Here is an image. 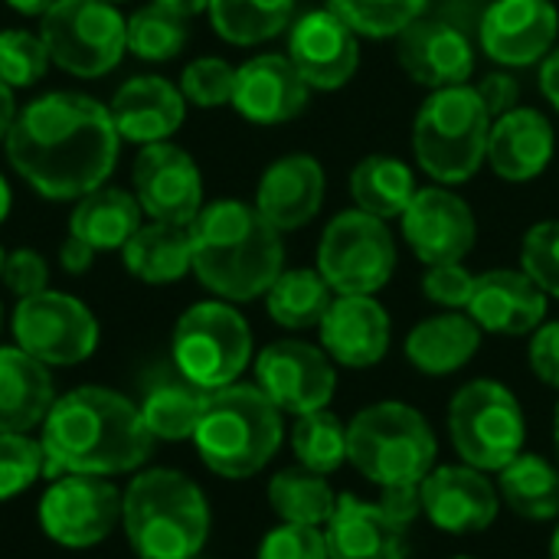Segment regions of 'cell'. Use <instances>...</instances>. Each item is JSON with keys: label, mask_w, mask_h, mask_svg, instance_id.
Instances as JSON below:
<instances>
[{"label": "cell", "mask_w": 559, "mask_h": 559, "mask_svg": "<svg viewBox=\"0 0 559 559\" xmlns=\"http://www.w3.org/2000/svg\"><path fill=\"white\" fill-rule=\"evenodd\" d=\"M3 151L33 193L52 203H75L108 183L121 138L108 105L85 92L56 88L20 108Z\"/></svg>", "instance_id": "1"}, {"label": "cell", "mask_w": 559, "mask_h": 559, "mask_svg": "<svg viewBox=\"0 0 559 559\" xmlns=\"http://www.w3.org/2000/svg\"><path fill=\"white\" fill-rule=\"evenodd\" d=\"M39 429L46 478L124 475L141 468L157 442L147 432L138 403L108 386L69 390L52 403Z\"/></svg>", "instance_id": "2"}, {"label": "cell", "mask_w": 559, "mask_h": 559, "mask_svg": "<svg viewBox=\"0 0 559 559\" xmlns=\"http://www.w3.org/2000/svg\"><path fill=\"white\" fill-rule=\"evenodd\" d=\"M193 275L223 301L265 298L285 272L282 233L246 200H213L190 223Z\"/></svg>", "instance_id": "3"}, {"label": "cell", "mask_w": 559, "mask_h": 559, "mask_svg": "<svg viewBox=\"0 0 559 559\" xmlns=\"http://www.w3.org/2000/svg\"><path fill=\"white\" fill-rule=\"evenodd\" d=\"M121 527L138 559H197L210 537V501L193 478L147 468L121 498Z\"/></svg>", "instance_id": "4"}, {"label": "cell", "mask_w": 559, "mask_h": 559, "mask_svg": "<svg viewBox=\"0 0 559 559\" xmlns=\"http://www.w3.org/2000/svg\"><path fill=\"white\" fill-rule=\"evenodd\" d=\"M282 439V409L255 383L213 390L193 432V445L203 465L213 475L233 481L259 475L275 459Z\"/></svg>", "instance_id": "5"}, {"label": "cell", "mask_w": 559, "mask_h": 559, "mask_svg": "<svg viewBox=\"0 0 559 559\" xmlns=\"http://www.w3.org/2000/svg\"><path fill=\"white\" fill-rule=\"evenodd\" d=\"M439 442L429 419L400 400L364 406L347 426V462L373 485L419 488L436 468Z\"/></svg>", "instance_id": "6"}, {"label": "cell", "mask_w": 559, "mask_h": 559, "mask_svg": "<svg viewBox=\"0 0 559 559\" xmlns=\"http://www.w3.org/2000/svg\"><path fill=\"white\" fill-rule=\"evenodd\" d=\"M491 115L475 85L436 88L419 105L413 121V154L429 180L459 187L488 160Z\"/></svg>", "instance_id": "7"}, {"label": "cell", "mask_w": 559, "mask_h": 559, "mask_svg": "<svg viewBox=\"0 0 559 559\" xmlns=\"http://www.w3.org/2000/svg\"><path fill=\"white\" fill-rule=\"evenodd\" d=\"M170 357L174 370L206 393L233 386L252 364V328L233 301H197L174 324Z\"/></svg>", "instance_id": "8"}, {"label": "cell", "mask_w": 559, "mask_h": 559, "mask_svg": "<svg viewBox=\"0 0 559 559\" xmlns=\"http://www.w3.org/2000/svg\"><path fill=\"white\" fill-rule=\"evenodd\" d=\"M449 439L465 465L501 472L524 452L527 419L504 383L472 380L449 403Z\"/></svg>", "instance_id": "9"}, {"label": "cell", "mask_w": 559, "mask_h": 559, "mask_svg": "<svg viewBox=\"0 0 559 559\" xmlns=\"http://www.w3.org/2000/svg\"><path fill=\"white\" fill-rule=\"evenodd\" d=\"M39 36L66 75L102 79L128 52V16L105 0H56L39 16Z\"/></svg>", "instance_id": "10"}, {"label": "cell", "mask_w": 559, "mask_h": 559, "mask_svg": "<svg viewBox=\"0 0 559 559\" xmlns=\"http://www.w3.org/2000/svg\"><path fill=\"white\" fill-rule=\"evenodd\" d=\"M396 239L386 219L341 210L318 239V272L334 295H377L396 272Z\"/></svg>", "instance_id": "11"}, {"label": "cell", "mask_w": 559, "mask_h": 559, "mask_svg": "<svg viewBox=\"0 0 559 559\" xmlns=\"http://www.w3.org/2000/svg\"><path fill=\"white\" fill-rule=\"evenodd\" d=\"M423 514L419 488H383L380 501L337 495L324 527L331 559H406L409 527Z\"/></svg>", "instance_id": "12"}, {"label": "cell", "mask_w": 559, "mask_h": 559, "mask_svg": "<svg viewBox=\"0 0 559 559\" xmlns=\"http://www.w3.org/2000/svg\"><path fill=\"white\" fill-rule=\"evenodd\" d=\"M10 331L16 347L46 367L82 364L98 347V321L92 308L75 295L52 288L16 301Z\"/></svg>", "instance_id": "13"}, {"label": "cell", "mask_w": 559, "mask_h": 559, "mask_svg": "<svg viewBox=\"0 0 559 559\" xmlns=\"http://www.w3.org/2000/svg\"><path fill=\"white\" fill-rule=\"evenodd\" d=\"M121 491L98 475H59L39 498L43 534L69 550L102 544L121 521Z\"/></svg>", "instance_id": "14"}, {"label": "cell", "mask_w": 559, "mask_h": 559, "mask_svg": "<svg viewBox=\"0 0 559 559\" xmlns=\"http://www.w3.org/2000/svg\"><path fill=\"white\" fill-rule=\"evenodd\" d=\"M255 386L288 416L328 409L337 390L334 360L308 341H272L255 357Z\"/></svg>", "instance_id": "15"}, {"label": "cell", "mask_w": 559, "mask_h": 559, "mask_svg": "<svg viewBox=\"0 0 559 559\" xmlns=\"http://www.w3.org/2000/svg\"><path fill=\"white\" fill-rule=\"evenodd\" d=\"M131 193L147 219L190 226L203 203V174L174 141L144 144L131 164Z\"/></svg>", "instance_id": "16"}, {"label": "cell", "mask_w": 559, "mask_h": 559, "mask_svg": "<svg viewBox=\"0 0 559 559\" xmlns=\"http://www.w3.org/2000/svg\"><path fill=\"white\" fill-rule=\"evenodd\" d=\"M403 239L423 265L439 262H465L478 239V219L465 197H459L445 183L419 187L413 203L406 206Z\"/></svg>", "instance_id": "17"}, {"label": "cell", "mask_w": 559, "mask_h": 559, "mask_svg": "<svg viewBox=\"0 0 559 559\" xmlns=\"http://www.w3.org/2000/svg\"><path fill=\"white\" fill-rule=\"evenodd\" d=\"M285 56L311 92H337L360 69V36L331 10H308L288 26Z\"/></svg>", "instance_id": "18"}, {"label": "cell", "mask_w": 559, "mask_h": 559, "mask_svg": "<svg viewBox=\"0 0 559 559\" xmlns=\"http://www.w3.org/2000/svg\"><path fill=\"white\" fill-rule=\"evenodd\" d=\"M481 49L501 69L544 62L559 39L554 0H491L481 16Z\"/></svg>", "instance_id": "19"}, {"label": "cell", "mask_w": 559, "mask_h": 559, "mask_svg": "<svg viewBox=\"0 0 559 559\" xmlns=\"http://www.w3.org/2000/svg\"><path fill=\"white\" fill-rule=\"evenodd\" d=\"M419 508L445 534H481L498 521L501 495L488 472L472 465H436L419 485Z\"/></svg>", "instance_id": "20"}, {"label": "cell", "mask_w": 559, "mask_h": 559, "mask_svg": "<svg viewBox=\"0 0 559 559\" xmlns=\"http://www.w3.org/2000/svg\"><path fill=\"white\" fill-rule=\"evenodd\" d=\"M396 59L403 72L429 92L468 85L475 75V46L465 29L432 16H419L396 36Z\"/></svg>", "instance_id": "21"}, {"label": "cell", "mask_w": 559, "mask_h": 559, "mask_svg": "<svg viewBox=\"0 0 559 559\" xmlns=\"http://www.w3.org/2000/svg\"><path fill=\"white\" fill-rule=\"evenodd\" d=\"M311 102V85L282 52H259L236 66L233 108L252 124H285Z\"/></svg>", "instance_id": "22"}, {"label": "cell", "mask_w": 559, "mask_h": 559, "mask_svg": "<svg viewBox=\"0 0 559 559\" xmlns=\"http://www.w3.org/2000/svg\"><path fill=\"white\" fill-rule=\"evenodd\" d=\"M318 331L324 354L350 370L377 367L393 341V321L373 295H334Z\"/></svg>", "instance_id": "23"}, {"label": "cell", "mask_w": 559, "mask_h": 559, "mask_svg": "<svg viewBox=\"0 0 559 559\" xmlns=\"http://www.w3.org/2000/svg\"><path fill=\"white\" fill-rule=\"evenodd\" d=\"M328 174L311 154H285L272 160L255 187V210L278 229H305L324 206Z\"/></svg>", "instance_id": "24"}, {"label": "cell", "mask_w": 559, "mask_h": 559, "mask_svg": "<svg viewBox=\"0 0 559 559\" xmlns=\"http://www.w3.org/2000/svg\"><path fill=\"white\" fill-rule=\"evenodd\" d=\"M550 298L524 269H491L475 278L468 301L472 321L488 334L524 337L547 321Z\"/></svg>", "instance_id": "25"}, {"label": "cell", "mask_w": 559, "mask_h": 559, "mask_svg": "<svg viewBox=\"0 0 559 559\" xmlns=\"http://www.w3.org/2000/svg\"><path fill=\"white\" fill-rule=\"evenodd\" d=\"M108 111L118 138L144 147L170 141L180 131L187 118V98L180 85H174L164 75H134L115 88Z\"/></svg>", "instance_id": "26"}, {"label": "cell", "mask_w": 559, "mask_h": 559, "mask_svg": "<svg viewBox=\"0 0 559 559\" xmlns=\"http://www.w3.org/2000/svg\"><path fill=\"white\" fill-rule=\"evenodd\" d=\"M554 154H557V128L544 111L518 105L491 121L488 164L501 180L527 183L550 167Z\"/></svg>", "instance_id": "27"}, {"label": "cell", "mask_w": 559, "mask_h": 559, "mask_svg": "<svg viewBox=\"0 0 559 559\" xmlns=\"http://www.w3.org/2000/svg\"><path fill=\"white\" fill-rule=\"evenodd\" d=\"M481 328L468 311H442L406 334V360L426 377H449L468 367L481 347Z\"/></svg>", "instance_id": "28"}, {"label": "cell", "mask_w": 559, "mask_h": 559, "mask_svg": "<svg viewBox=\"0 0 559 559\" xmlns=\"http://www.w3.org/2000/svg\"><path fill=\"white\" fill-rule=\"evenodd\" d=\"M56 403L49 367L26 350L0 347V432H29L43 426Z\"/></svg>", "instance_id": "29"}, {"label": "cell", "mask_w": 559, "mask_h": 559, "mask_svg": "<svg viewBox=\"0 0 559 559\" xmlns=\"http://www.w3.org/2000/svg\"><path fill=\"white\" fill-rule=\"evenodd\" d=\"M124 269L144 285H174L193 272V236L190 226L147 219L121 249Z\"/></svg>", "instance_id": "30"}, {"label": "cell", "mask_w": 559, "mask_h": 559, "mask_svg": "<svg viewBox=\"0 0 559 559\" xmlns=\"http://www.w3.org/2000/svg\"><path fill=\"white\" fill-rule=\"evenodd\" d=\"M144 213L131 190L124 187H98L75 200L69 213V236H79L95 252H121L124 242L141 229Z\"/></svg>", "instance_id": "31"}, {"label": "cell", "mask_w": 559, "mask_h": 559, "mask_svg": "<svg viewBox=\"0 0 559 559\" xmlns=\"http://www.w3.org/2000/svg\"><path fill=\"white\" fill-rule=\"evenodd\" d=\"M350 200L377 219H400L416 197V174L393 154H367L350 170Z\"/></svg>", "instance_id": "32"}, {"label": "cell", "mask_w": 559, "mask_h": 559, "mask_svg": "<svg viewBox=\"0 0 559 559\" xmlns=\"http://www.w3.org/2000/svg\"><path fill=\"white\" fill-rule=\"evenodd\" d=\"M206 400H210L206 390L193 386L174 370L170 377H160L157 383L144 390V400L138 403V409L154 439L183 442V439H193L200 416L206 409Z\"/></svg>", "instance_id": "33"}, {"label": "cell", "mask_w": 559, "mask_h": 559, "mask_svg": "<svg viewBox=\"0 0 559 559\" xmlns=\"http://www.w3.org/2000/svg\"><path fill=\"white\" fill-rule=\"evenodd\" d=\"M501 501L524 521H557L559 518V468L534 452H521L508 468L498 472Z\"/></svg>", "instance_id": "34"}, {"label": "cell", "mask_w": 559, "mask_h": 559, "mask_svg": "<svg viewBox=\"0 0 559 559\" xmlns=\"http://www.w3.org/2000/svg\"><path fill=\"white\" fill-rule=\"evenodd\" d=\"M331 301L334 292L318 269H285L265 292V311L285 331L318 328Z\"/></svg>", "instance_id": "35"}, {"label": "cell", "mask_w": 559, "mask_h": 559, "mask_svg": "<svg viewBox=\"0 0 559 559\" xmlns=\"http://www.w3.org/2000/svg\"><path fill=\"white\" fill-rule=\"evenodd\" d=\"M210 23L233 46H262L295 20V0H210Z\"/></svg>", "instance_id": "36"}, {"label": "cell", "mask_w": 559, "mask_h": 559, "mask_svg": "<svg viewBox=\"0 0 559 559\" xmlns=\"http://www.w3.org/2000/svg\"><path fill=\"white\" fill-rule=\"evenodd\" d=\"M269 504L282 518V524L328 527L337 495L328 485V475L308 468H285L269 481Z\"/></svg>", "instance_id": "37"}, {"label": "cell", "mask_w": 559, "mask_h": 559, "mask_svg": "<svg viewBox=\"0 0 559 559\" xmlns=\"http://www.w3.org/2000/svg\"><path fill=\"white\" fill-rule=\"evenodd\" d=\"M292 452L301 468L331 475L347 462V426L331 409H314V413L295 416Z\"/></svg>", "instance_id": "38"}, {"label": "cell", "mask_w": 559, "mask_h": 559, "mask_svg": "<svg viewBox=\"0 0 559 559\" xmlns=\"http://www.w3.org/2000/svg\"><path fill=\"white\" fill-rule=\"evenodd\" d=\"M187 39H190L187 20L157 3L138 7L128 16V52H134L144 62L177 59L183 52Z\"/></svg>", "instance_id": "39"}, {"label": "cell", "mask_w": 559, "mask_h": 559, "mask_svg": "<svg viewBox=\"0 0 559 559\" xmlns=\"http://www.w3.org/2000/svg\"><path fill=\"white\" fill-rule=\"evenodd\" d=\"M328 7L364 39H396L426 16L429 0H328Z\"/></svg>", "instance_id": "40"}, {"label": "cell", "mask_w": 559, "mask_h": 559, "mask_svg": "<svg viewBox=\"0 0 559 559\" xmlns=\"http://www.w3.org/2000/svg\"><path fill=\"white\" fill-rule=\"evenodd\" d=\"M49 49L39 36V29L10 26L0 29V79L10 88H33L46 69H49Z\"/></svg>", "instance_id": "41"}, {"label": "cell", "mask_w": 559, "mask_h": 559, "mask_svg": "<svg viewBox=\"0 0 559 559\" xmlns=\"http://www.w3.org/2000/svg\"><path fill=\"white\" fill-rule=\"evenodd\" d=\"M46 475V452L26 432H0V501L33 488Z\"/></svg>", "instance_id": "42"}, {"label": "cell", "mask_w": 559, "mask_h": 559, "mask_svg": "<svg viewBox=\"0 0 559 559\" xmlns=\"http://www.w3.org/2000/svg\"><path fill=\"white\" fill-rule=\"evenodd\" d=\"M180 92L193 108H223L233 105L236 66L223 56H197L180 72Z\"/></svg>", "instance_id": "43"}, {"label": "cell", "mask_w": 559, "mask_h": 559, "mask_svg": "<svg viewBox=\"0 0 559 559\" xmlns=\"http://www.w3.org/2000/svg\"><path fill=\"white\" fill-rule=\"evenodd\" d=\"M521 269L547 292V298H559V219H544L524 233Z\"/></svg>", "instance_id": "44"}, {"label": "cell", "mask_w": 559, "mask_h": 559, "mask_svg": "<svg viewBox=\"0 0 559 559\" xmlns=\"http://www.w3.org/2000/svg\"><path fill=\"white\" fill-rule=\"evenodd\" d=\"M475 278L462 262H439V265H426L423 275V295L445 308V311H468V301L475 295Z\"/></svg>", "instance_id": "45"}, {"label": "cell", "mask_w": 559, "mask_h": 559, "mask_svg": "<svg viewBox=\"0 0 559 559\" xmlns=\"http://www.w3.org/2000/svg\"><path fill=\"white\" fill-rule=\"evenodd\" d=\"M255 559H331L328 540L321 527L305 524H282L265 534Z\"/></svg>", "instance_id": "46"}, {"label": "cell", "mask_w": 559, "mask_h": 559, "mask_svg": "<svg viewBox=\"0 0 559 559\" xmlns=\"http://www.w3.org/2000/svg\"><path fill=\"white\" fill-rule=\"evenodd\" d=\"M0 278L16 298H29V295H39L49 288V262L36 249H13V252H7Z\"/></svg>", "instance_id": "47"}, {"label": "cell", "mask_w": 559, "mask_h": 559, "mask_svg": "<svg viewBox=\"0 0 559 559\" xmlns=\"http://www.w3.org/2000/svg\"><path fill=\"white\" fill-rule=\"evenodd\" d=\"M531 370L537 373L540 383L559 390V321H544L534 337H531V350H527Z\"/></svg>", "instance_id": "48"}, {"label": "cell", "mask_w": 559, "mask_h": 559, "mask_svg": "<svg viewBox=\"0 0 559 559\" xmlns=\"http://www.w3.org/2000/svg\"><path fill=\"white\" fill-rule=\"evenodd\" d=\"M475 92L481 95L491 118H501L521 105V82L511 75V69H498V72L481 75V82H475Z\"/></svg>", "instance_id": "49"}, {"label": "cell", "mask_w": 559, "mask_h": 559, "mask_svg": "<svg viewBox=\"0 0 559 559\" xmlns=\"http://www.w3.org/2000/svg\"><path fill=\"white\" fill-rule=\"evenodd\" d=\"M95 262V249L88 242H82L79 236H66L59 246V265L66 275H85Z\"/></svg>", "instance_id": "50"}, {"label": "cell", "mask_w": 559, "mask_h": 559, "mask_svg": "<svg viewBox=\"0 0 559 559\" xmlns=\"http://www.w3.org/2000/svg\"><path fill=\"white\" fill-rule=\"evenodd\" d=\"M540 92L559 111V46H554V52L540 62Z\"/></svg>", "instance_id": "51"}, {"label": "cell", "mask_w": 559, "mask_h": 559, "mask_svg": "<svg viewBox=\"0 0 559 559\" xmlns=\"http://www.w3.org/2000/svg\"><path fill=\"white\" fill-rule=\"evenodd\" d=\"M20 115V105H16V88H10L3 79H0V141H7L13 121Z\"/></svg>", "instance_id": "52"}, {"label": "cell", "mask_w": 559, "mask_h": 559, "mask_svg": "<svg viewBox=\"0 0 559 559\" xmlns=\"http://www.w3.org/2000/svg\"><path fill=\"white\" fill-rule=\"evenodd\" d=\"M151 3H157V7H164V10H170V13L183 16V20L200 16V13H206V7H210V0H151Z\"/></svg>", "instance_id": "53"}, {"label": "cell", "mask_w": 559, "mask_h": 559, "mask_svg": "<svg viewBox=\"0 0 559 559\" xmlns=\"http://www.w3.org/2000/svg\"><path fill=\"white\" fill-rule=\"evenodd\" d=\"M52 3L56 0H7V7L16 10V13H23V16H43Z\"/></svg>", "instance_id": "54"}, {"label": "cell", "mask_w": 559, "mask_h": 559, "mask_svg": "<svg viewBox=\"0 0 559 559\" xmlns=\"http://www.w3.org/2000/svg\"><path fill=\"white\" fill-rule=\"evenodd\" d=\"M10 206H13V190H10V183H7V177L0 174V223L10 216Z\"/></svg>", "instance_id": "55"}, {"label": "cell", "mask_w": 559, "mask_h": 559, "mask_svg": "<svg viewBox=\"0 0 559 559\" xmlns=\"http://www.w3.org/2000/svg\"><path fill=\"white\" fill-rule=\"evenodd\" d=\"M550 559H559V527L554 531V537H550Z\"/></svg>", "instance_id": "56"}, {"label": "cell", "mask_w": 559, "mask_h": 559, "mask_svg": "<svg viewBox=\"0 0 559 559\" xmlns=\"http://www.w3.org/2000/svg\"><path fill=\"white\" fill-rule=\"evenodd\" d=\"M554 445H557V459H559V406H557V423H554Z\"/></svg>", "instance_id": "57"}, {"label": "cell", "mask_w": 559, "mask_h": 559, "mask_svg": "<svg viewBox=\"0 0 559 559\" xmlns=\"http://www.w3.org/2000/svg\"><path fill=\"white\" fill-rule=\"evenodd\" d=\"M3 262H7V252H3V246H0V275H3Z\"/></svg>", "instance_id": "58"}, {"label": "cell", "mask_w": 559, "mask_h": 559, "mask_svg": "<svg viewBox=\"0 0 559 559\" xmlns=\"http://www.w3.org/2000/svg\"><path fill=\"white\" fill-rule=\"evenodd\" d=\"M0 331H3V308H0Z\"/></svg>", "instance_id": "59"}, {"label": "cell", "mask_w": 559, "mask_h": 559, "mask_svg": "<svg viewBox=\"0 0 559 559\" xmlns=\"http://www.w3.org/2000/svg\"><path fill=\"white\" fill-rule=\"evenodd\" d=\"M105 3H115V7H118V3H124V0H105Z\"/></svg>", "instance_id": "60"}, {"label": "cell", "mask_w": 559, "mask_h": 559, "mask_svg": "<svg viewBox=\"0 0 559 559\" xmlns=\"http://www.w3.org/2000/svg\"><path fill=\"white\" fill-rule=\"evenodd\" d=\"M452 559H478V557H452Z\"/></svg>", "instance_id": "61"}, {"label": "cell", "mask_w": 559, "mask_h": 559, "mask_svg": "<svg viewBox=\"0 0 559 559\" xmlns=\"http://www.w3.org/2000/svg\"><path fill=\"white\" fill-rule=\"evenodd\" d=\"M197 559H200V557H197Z\"/></svg>", "instance_id": "62"}]
</instances>
